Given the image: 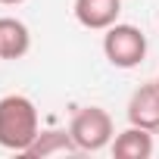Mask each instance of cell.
<instances>
[{"instance_id": "obj_9", "label": "cell", "mask_w": 159, "mask_h": 159, "mask_svg": "<svg viewBox=\"0 0 159 159\" xmlns=\"http://www.w3.org/2000/svg\"><path fill=\"white\" fill-rule=\"evenodd\" d=\"M3 7H19V3H25V0H0Z\"/></svg>"}, {"instance_id": "obj_7", "label": "cell", "mask_w": 159, "mask_h": 159, "mask_svg": "<svg viewBox=\"0 0 159 159\" xmlns=\"http://www.w3.org/2000/svg\"><path fill=\"white\" fill-rule=\"evenodd\" d=\"M31 50V31L22 19H0V59H22Z\"/></svg>"}, {"instance_id": "obj_10", "label": "cell", "mask_w": 159, "mask_h": 159, "mask_svg": "<svg viewBox=\"0 0 159 159\" xmlns=\"http://www.w3.org/2000/svg\"><path fill=\"white\" fill-rule=\"evenodd\" d=\"M156 88H159V78H156Z\"/></svg>"}, {"instance_id": "obj_4", "label": "cell", "mask_w": 159, "mask_h": 159, "mask_svg": "<svg viewBox=\"0 0 159 159\" xmlns=\"http://www.w3.org/2000/svg\"><path fill=\"white\" fill-rule=\"evenodd\" d=\"M72 13H75V22L81 25V28L106 31L109 25L119 22L122 0H75V3H72Z\"/></svg>"}, {"instance_id": "obj_6", "label": "cell", "mask_w": 159, "mask_h": 159, "mask_svg": "<svg viewBox=\"0 0 159 159\" xmlns=\"http://www.w3.org/2000/svg\"><path fill=\"white\" fill-rule=\"evenodd\" d=\"M116 159H150L153 156V131L128 125L125 131H119L109 143Z\"/></svg>"}, {"instance_id": "obj_1", "label": "cell", "mask_w": 159, "mask_h": 159, "mask_svg": "<svg viewBox=\"0 0 159 159\" xmlns=\"http://www.w3.org/2000/svg\"><path fill=\"white\" fill-rule=\"evenodd\" d=\"M41 134V116L34 100L25 94L0 97V147L10 153H25Z\"/></svg>"}, {"instance_id": "obj_5", "label": "cell", "mask_w": 159, "mask_h": 159, "mask_svg": "<svg viewBox=\"0 0 159 159\" xmlns=\"http://www.w3.org/2000/svg\"><path fill=\"white\" fill-rule=\"evenodd\" d=\"M128 122L159 134V88H156V81L153 84H140L131 94V100H128Z\"/></svg>"}, {"instance_id": "obj_3", "label": "cell", "mask_w": 159, "mask_h": 159, "mask_svg": "<svg viewBox=\"0 0 159 159\" xmlns=\"http://www.w3.org/2000/svg\"><path fill=\"white\" fill-rule=\"evenodd\" d=\"M103 56L116 69H137L147 56V34L137 25L116 22L103 34Z\"/></svg>"}, {"instance_id": "obj_2", "label": "cell", "mask_w": 159, "mask_h": 159, "mask_svg": "<svg viewBox=\"0 0 159 159\" xmlns=\"http://www.w3.org/2000/svg\"><path fill=\"white\" fill-rule=\"evenodd\" d=\"M69 134H72L78 153H100L112 143L116 125H112V116L103 106H81L72 116Z\"/></svg>"}, {"instance_id": "obj_8", "label": "cell", "mask_w": 159, "mask_h": 159, "mask_svg": "<svg viewBox=\"0 0 159 159\" xmlns=\"http://www.w3.org/2000/svg\"><path fill=\"white\" fill-rule=\"evenodd\" d=\"M66 153H78L75 140L69 131H59V128H50V131H41L34 137V143L25 150V156L31 159H44V156H66Z\"/></svg>"}]
</instances>
